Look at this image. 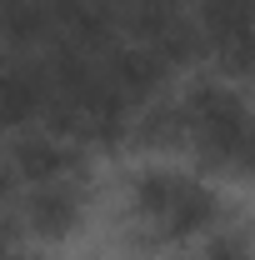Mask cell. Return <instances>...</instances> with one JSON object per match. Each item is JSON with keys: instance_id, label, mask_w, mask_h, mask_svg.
I'll list each match as a JSON object with an SVG mask.
<instances>
[{"instance_id": "6da1fadb", "label": "cell", "mask_w": 255, "mask_h": 260, "mask_svg": "<svg viewBox=\"0 0 255 260\" xmlns=\"http://www.w3.org/2000/svg\"><path fill=\"white\" fill-rule=\"evenodd\" d=\"M130 220L140 230V245H190L210 235L220 220V195L210 180L185 170H140L130 180Z\"/></svg>"}, {"instance_id": "7a4b0ae2", "label": "cell", "mask_w": 255, "mask_h": 260, "mask_svg": "<svg viewBox=\"0 0 255 260\" xmlns=\"http://www.w3.org/2000/svg\"><path fill=\"white\" fill-rule=\"evenodd\" d=\"M180 110H185V145L210 170H235L240 145L255 130V110L245 105V95L225 80H195L180 95Z\"/></svg>"}, {"instance_id": "3957f363", "label": "cell", "mask_w": 255, "mask_h": 260, "mask_svg": "<svg viewBox=\"0 0 255 260\" xmlns=\"http://www.w3.org/2000/svg\"><path fill=\"white\" fill-rule=\"evenodd\" d=\"M5 160L15 165L20 185H50V180H85V145L55 135V130H25L10 140Z\"/></svg>"}, {"instance_id": "277c9868", "label": "cell", "mask_w": 255, "mask_h": 260, "mask_svg": "<svg viewBox=\"0 0 255 260\" xmlns=\"http://www.w3.org/2000/svg\"><path fill=\"white\" fill-rule=\"evenodd\" d=\"M100 65H105V80H110L135 110H145L150 100H160V95H165V85H170V75H175L150 45L125 40V35L110 40V45L100 50Z\"/></svg>"}, {"instance_id": "5b68a950", "label": "cell", "mask_w": 255, "mask_h": 260, "mask_svg": "<svg viewBox=\"0 0 255 260\" xmlns=\"http://www.w3.org/2000/svg\"><path fill=\"white\" fill-rule=\"evenodd\" d=\"M85 220V185L80 180H50V185H25L20 195V225L35 240H65Z\"/></svg>"}, {"instance_id": "8992f818", "label": "cell", "mask_w": 255, "mask_h": 260, "mask_svg": "<svg viewBox=\"0 0 255 260\" xmlns=\"http://www.w3.org/2000/svg\"><path fill=\"white\" fill-rule=\"evenodd\" d=\"M190 260H255V245L240 230H210Z\"/></svg>"}, {"instance_id": "52a82bcc", "label": "cell", "mask_w": 255, "mask_h": 260, "mask_svg": "<svg viewBox=\"0 0 255 260\" xmlns=\"http://www.w3.org/2000/svg\"><path fill=\"white\" fill-rule=\"evenodd\" d=\"M20 210H10V205H0V260L15 255V240H20Z\"/></svg>"}, {"instance_id": "ba28073f", "label": "cell", "mask_w": 255, "mask_h": 260, "mask_svg": "<svg viewBox=\"0 0 255 260\" xmlns=\"http://www.w3.org/2000/svg\"><path fill=\"white\" fill-rule=\"evenodd\" d=\"M15 190H20V175H15V165L0 155V205H15Z\"/></svg>"}, {"instance_id": "9c48e42d", "label": "cell", "mask_w": 255, "mask_h": 260, "mask_svg": "<svg viewBox=\"0 0 255 260\" xmlns=\"http://www.w3.org/2000/svg\"><path fill=\"white\" fill-rule=\"evenodd\" d=\"M230 175H240V180H255V130H250V140L240 145V160H235V170Z\"/></svg>"}, {"instance_id": "30bf717a", "label": "cell", "mask_w": 255, "mask_h": 260, "mask_svg": "<svg viewBox=\"0 0 255 260\" xmlns=\"http://www.w3.org/2000/svg\"><path fill=\"white\" fill-rule=\"evenodd\" d=\"M5 260H25V255H5Z\"/></svg>"}, {"instance_id": "8fae6325", "label": "cell", "mask_w": 255, "mask_h": 260, "mask_svg": "<svg viewBox=\"0 0 255 260\" xmlns=\"http://www.w3.org/2000/svg\"><path fill=\"white\" fill-rule=\"evenodd\" d=\"M250 245H255V225H250Z\"/></svg>"}, {"instance_id": "7c38bea8", "label": "cell", "mask_w": 255, "mask_h": 260, "mask_svg": "<svg viewBox=\"0 0 255 260\" xmlns=\"http://www.w3.org/2000/svg\"><path fill=\"white\" fill-rule=\"evenodd\" d=\"M0 130H5V120H0Z\"/></svg>"}]
</instances>
